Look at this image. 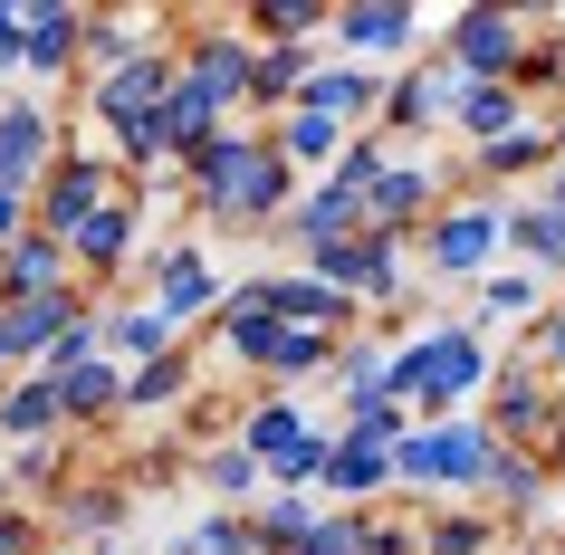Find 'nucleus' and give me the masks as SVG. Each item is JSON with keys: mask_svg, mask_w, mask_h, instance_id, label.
I'll list each match as a JSON object with an SVG mask.
<instances>
[{"mask_svg": "<svg viewBox=\"0 0 565 555\" xmlns=\"http://www.w3.org/2000/svg\"><path fill=\"white\" fill-rule=\"evenodd\" d=\"M546 489H556V479H546V469H536L527 450L489 440V460H479V489H470V498H479V517H489V526H508V517L527 526L536 508H546Z\"/></svg>", "mask_w": 565, "mask_h": 555, "instance_id": "19", "label": "nucleus"}, {"mask_svg": "<svg viewBox=\"0 0 565 555\" xmlns=\"http://www.w3.org/2000/svg\"><path fill=\"white\" fill-rule=\"evenodd\" d=\"M231 440L249 450V460H259V479H268V489H317V469H327V431H317V421H307V412L288 403V393L249 403Z\"/></svg>", "mask_w": 565, "mask_h": 555, "instance_id": "6", "label": "nucleus"}, {"mask_svg": "<svg viewBox=\"0 0 565 555\" xmlns=\"http://www.w3.org/2000/svg\"><path fill=\"white\" fill-rule=\"evenodd\" d=\"M135 249H145V192L125 182L116 202H106L87 231L67 239V278H87V288H116L125 268H135Z\"/></svg>", "mask_w": 565, "mask_h": 555, "instance_id": "14", "label": "nucleus"}, {"mask_svg": "<svg viewBox=\"0 0 565 555\" xmlns=\"http://www.w3.org/2000/svg\"><path fill=\"white\" fill-rule=\"evenodd\" d=\"M307 67H317V49H249V87H239V116H288L307 87Z\"/></svg>", "mask_w": 565, "mask_h": 555, "instance_id": "24", "label": "nucleus"}, {"mask_svg": "<svg viewBox=\"0 0 565 555\" xmlns=\"http://www.w3.org/2000/svg\"><path fill=\"white\" fill-rule=\"evenodd\" d=\"M173 182L202 202V221H221V231H278L288 202L307 192V182L288 173V153L268 145L259 125H221V135H202V145H182Z\"/></svg>", "mask_w": 565, "mask_h": 555, "instance_id": "1", "label": "nucleus"}, {"mask_svg": "<svg viewBox=\"0 0 565 555\" xmlns=\"http://www.w3.org/2000/svg\"><path fill=\"white\" fill-rule=\"evenodd\" d=\"M192 479H202V498H211V508H231V517H249V508H259V498H268L259 460H249L239 440H211L202 460H192Z\"/></svg>", "mask_w": 565, "mask_h": 555, "instance_id": "27", "label": "nucleus"}, {"mask_svg": "<svg viewBox=\"0 0 565 555\" xmlns=\"http://www.w3.org/2000/svg\"><path fill=\"white\" fill-rule=\"evenodd\" d=\"M58 526H67V536H106V526H125V489H58Z\"/></svg>", "mask_w": 565, "mask_h": 555, "instance_id": "35", "label": "nucleus"}, {"mask_svg": "<svg viewBox=\"0 0 565 555\" xmlns=\"http://www.w3.org/2000/svg\"><path fill=\"white\" fill-rule=\"evenodd\" d=\"M39 546H49V526L20 517V508H0V555H39Z\"/></svg>", "mask_w": 565, "mask_h": 555, "instance_id": "39", "label": "nucleus"}, {"mask_svg": "<svg viewBox=\"0 0 565 555\" xmlns=\"http://www.w3.org/2000/svg\"><path fill=\"white\" fill-rule=\"evenodd\" d=\"M192 393H202V354L192 345H173V354H153V364L125 374V412H173V403H192Z\"/></svg>", "mask_w": 565, "mask_h": 555, "instance_id": "29", "label": "nucleus"}, {"mask_svg": "<svg viewBox=\"0 0 565 555\" xmlns=\"http://www.w3.org/2000/svg\"><path fill=\"white\" fill-rule=\"evenodd\" d=\"M556 421H565V393L536 374V364H499V374H489V412H479V431H489V440H508V450H527V460H536Z\"/></svg>", "mask_w": 565, "mask_h": 555, "instance_id": "11", "label": "nucleus"}, {"mask_svg": "<svg viewBox=\"0 0 565 555\" xmlns=\"http://www.w3.org/2000/svg\"><path fill=\"white\" fill-rule=\"evenodd\" d=\"M0 383H10V345H0Z\"/></svg>", "mask_w": 565, "mask_h": 555, "instance_id": "43", "label": "nucleus"}, {"mask_svg": "<svg viewBox=\"0 0 565 555\" xmlns=\"http://www.w3.org/2000/svg\"><path fill=\"white\" fill-rule=\"evenodd\" d=\"M499 249H518L527 278H556V268H565V221L546 202H508L499 211Z\"/></svg>", "mask_w": 565, "mask_h": 555, "instance_id": "26", "label": "nucleus"}, {"mask_svg": "<svg viewBox=\"0 0 565 555\" xmlns=\"http://www.w3.org/2000/svg\"><path fill=\"white\" fill-rule=\"evenodd\" d=\"M20 231H30V202H20V192H0V249H10Z\"/></svg>", "mask_w": 565, "mask_h": 555, "instance_id": "41", "label": "nucleus"}, {"mask_svg": "<svg viewBox=\"0 0 565 555\" xmlns=\"http://www.w3.org/2000/svg\"><path fill=\"white\" fill-rule=\"evenodd\" d=\"M58 145H67L58 116H49L39 96H10V106H0V192H20V202H30L39 173L58 163Z\"/></svg>", "mask_w": 565, "mask_h": 555, "instance_id": "15", "label": "nucleus"}, {"mask_svg": "<svg viewBox=\"0 0 565 555\" xmlns=\"http://www.w3.org/2000/svg\"><path fill=\"white\" fill-rule=\"evenodd\" d=\"M20 49H30V30H20V0H0V77H20Z\"/></svg>", "mask_w": 565, "mask_h": 555, "instance_id": "40", "label": "nucleus"}, {"mask_svg": "<svg viewBox=\"0 0 565 555\" xmlns=\"http://www.w3.org/2000/svg\"><path fill=\"white\" fill-rule=\"evenodd\" d=\"M489 335H479L470 317H450V325H422V335H403V345L384 354V393L413 421H450V412H470L479 393H489Z\"/></svg>", "mask_w": 565, "mask_h": 555, "instance_id": "2", "label": "nucleus"}, {"mask_svg": "<svg viewBox=\"0 0 565 555\" xmlns=\"http://www.w3.org/2000/svg\"><path fill=\"white\" fill-rule=\"evenodd\" d=\"M345 431H364V440H384V450H393V440L413 431V412L393 403V393H364V403H345Z\"/></svg>", "mask_w": 565, "mask_h": 555, "instance_id": "37", "label": "nucleus"}, {"mask_svg": "<svg viewBox=\"0 0 565 555\" xmlns=\"http://www.w3.org/2000/svg\"><path fill=\"white\" fill-rule=\"evenodd\" d=\"M499 211L508 202H489V192H450V202L413 231V268L431 288H479V278L499 268Z\"/></svg>", "mask_w": 565, "mask_h": 555, "instance_id": "4", "label": "nucleus"}, {"mask_svg": "<svg viewBox=\"0 0 565 555\" xmlns=\"http://www.w3.org/2000/svg\"><path fill=\"white\" fill-rule=\"evenodd\" d=\"M106 412H125V364H77V374H58V421H106Z\"/></svg>", "mask_w": 565, "mask_h": 555, "instance_id": "33", "label": "nucleus"}, {"mask_svg": "<svg viewBox=\"0 0 565 555\" xmlns=\"http://www.w3.org/2000/svg\"><path fill=\"white\" fill-rule=\"evenodd\" d=\"M536 20H518V10H441V30H431V58L450 67V77H470V87H489V77H518V58H527Z\"/></svg>", "mask_w": 565, "mask_h": 555, "instance_id": "8", "label": "nucleus"}, {"mask_svg": "<svg viewBox=\"0 0 565 555\" xmlns=\"http://www.w3.org/2000/svg\"><path fill=\"white\" fill-rule=\"evenodd\" d=\"M288 555H355V517H345V508H327V517L307 526V546H288Z\"/></svg>", "mask_w": 565, "mask_h": 555, "instance_id": "38", "label": "nucleus"}, {"mask_svg": "<svg viewBox=\"0 0 565 555\" xmlns=\"http://www.w3.org/2000/svg\"><path fill=\"white\" fill-rule=\"evenodd\" d=\"M450 96H460V77L422 49L413 67H393V77H384V116H374V135H384V145H431V135L450 125Z\"/></svg>", "mask_w": 565, "mask_h": 555, "instance_id": "12", "label": "nucleus"}, {"mask_svg": "<svg viewBox=\"0 0 565 555\" xmlns=\"http://www.w3.org/2000/svg\"><path fill=\"white\" fill-rule=\"evenodd\" d=\"M450 182H460V163H431V153H393L384 173H374V192H364V231H384V239H413L431 211L450 202Z\"/></svg>", "mask_w": 565, "mask_h": 555, "instance_id": "10", "label": "nucleus"}, {"mask_svg": "<svg viewBox=\"0 0 565 555\" xmlns=\"http://www.w3.org/2000/svg\"><path fill=\"white\" fill-rule=\"evenodd\" d=\"M49 297H77L67 249H58V239H39V231H20L10 249H0V307H49Z\"/></svg>", "mask_w": 565, "mask_h": 555, "instance_id": "21", "label": "nucleus"}, {"mask_svg": "<svg viewBox=\"0 0 565 555\" xmlns=\"http://www.w3.org/2000/svg\"><path fill=\"white\" fill-rule=\"evenodd\" d=\"M145 307L173 335H192V325H211L221 317V268H211V249H192V239H173L163 259L145 268Z\"/></svg>", "mask_w": 565, "mask_h": 555, "instance_id": "13", "label": "nucleus"}, {"mask_svg": "<svg viewBox=\"0 0 565 555\" xmlns=\"http://www.w3.org/2000/svg\"><path fill=\"white\" fill-rule=\"evenodd\" d=\"M39 555H67V546H39Z\"/></svg>", "mask_w": 565, "mask_h": 555, "instance_id": "45", "label": "nucleus"}, {"mask_svg": "<svg viewBox=\"0 0 565 555\" xmlns=\"http://www.w3.org/2000/svg\"><path fill=\"white\" fill-rule=\"evenodd\" d=\"M58 383L49 374H20V383H0V440L10 450H30V440H58Z\"/></svg>", "mask_w": 565, "mask_h": 555, "instance_id": "28", "label": "nucleus"}, {"mask_svg": "<svg viewBox=\"0 0 565 555\" xmlns=\"http://www.w3.org/2000/svg\"><path fill=\"white\" fill-rule=\"evenodd\" d=\"M327 517V508H317V498L307 489H268L259 508H249V546L259 555H288V546H307V526Z\"/></svg>", "mask_w": 565, "mask_h": 555, "instance_id": "32", "label": "nucleus"}, {"mask_svg": "<svg viewBox=\"0 0 565 555\" xmlns=\"http://www.w3.org/2000/svg\"><path fill=\"white\" fill-rule=\"evenodd\" d=\"M259 135H268V145H278V153H288V173H298V182H327V173H335V153L355 145L345 125L307 116V106H288V116H278V125H259Z\"/></svg>", "mask_w": 565, "mask_h": 555, "instance_id": "23", "label": "nucleus"}, {"mask_svg": "<svg viewBox=\"0 0 565 555\" xmlns=\"http://www.w3.org/2000/svg\"><path fill=\"white\" fill-rule=\"evenodd\" d=\"M211 335H221L249 374H268L278 393L335 364V335H307V325H278V317H231V307H221V317H211Z\"/></svg>", "mask_w": 565, "mask_h": 555, "instance_id": "9", "label": "nucleus"}, {"mask_svg": "<svg viewBox=\"0 0 565 555\" xmlns=\"http://www.w3.org/2000/svg\"><path fill=\"white\" fill-rule=\"evenodd\" d=\"M431 10H403V0H355V10H327V39L345 67H374V77H393V67H413L422 49H431Z\"/></svg>", "mask_w": 565, "mask_h": 555, "instance_id": "7", "label": "nucleus"}, {"mask_svg": "<svg viewBox=\"0 0 565 555\" xmlns=\"http://www.w3.org/2000/svg\"><path fill=\"white\" fill-rule=\"evenodd\" d=\"M307 116H327L345 125V135H374V116H384V77L374 67H345V58H317L307 67V87H298Z\"/></svg>", "mask_w": 565, "mask_h": 555, "instance_id": "17", "label": "nucleus"}, {"mask_svg": "<svg viewBox=\"0 0 565 555\" xmlns=\"http://www.w3.org/2000/svg\"><path fill=\"white\" fill-rule=\"evenodd\" d=\"M163 555H259V546H249V517H231V508H202V517L182 526Z\"/></svg>", "mask_w": 565, "mask_h": 555, "instance_id": "34", "label": "nucleus"}, {"mask_svg": "<svg viewBox=\"0 0 565 555\" xmlns=\"http://www.w3.org/2000/svg\"><path fill=\"white\" fill-rule=\"evenodd\" d=\"M546 135H556V163H565V125H546Z\"/></svg>", "mask_w": 565, "mask_h": 555, "instance_id": "42", "label": "nucleus"}, {"mask_svg": "<svg viewBox=\"0 0 565 555\" xmlns=\"http://www.w3.org/2000/svg\"><path fill=\"white\" fill-rule=\"evenodd\" d=\"M116 192H125V182H116V163H106L96 145H58V163H49V173H39V192H30V231L67 249V239L87 231Z\"/></svg>", "mask_w": 565, "mask_h": 555, "instance_id": "5", "label": "nucleus"}, {"mask_svg": "<svg viewBox=\"0 0 565 555\" xmlns=\"http://www.w3.org/2000/svg\"><path fill=\"white\" fill-rule=\"evenodd\" d=\"M518 364H536L546 383L565 374V297H546V317H536L527 335H518Z\"/></svg>", "mask_w": 565, "mask_h": 555, "instance_id": "36", "label": "nucleus"}, {"mask_svg": "<svg viewBox=\"0 0 565 555\" xmlns=\"http://www.w3.org/2000/svg\"><path fill=\"white\" fill-rule=\"evenodd\" d=\"M96 555H135V546H96Z\"/></svg>", "mask_w": 565, "mask_h": 555, "instance_id": "44", "label": "nucleus"}, {"mask_svg": "<svg viewBox=\"0 0 565 555\" xmlns=\"http://www.w3.org/2000/svg\"><path fill=\"white\" fill-rule=\"evenodd\" d=\"M460 173H470L479 192L499 202L508 182H546V173H556V135H546V116H527L518 135H499V145H479L470 163H460Z\"/></svg>", "mask_w": 565, "mask_h": 555, "instance_id": "20", "label": "nucleus"}, {"mask_svg": "<svg viewBox=\"0 0 565 555\" xmlns=\"http://www.w3.org/2000/svg\"><path fill=\"white\" fill-rule=\"evenodd\" d=\"M508 526H489L479 508H422L413 517V555H499Z\"/></svg>", "mask_w": 565, "mask_h": 555, "instance_id": "30", "label": "nucleus"}, {"mask_svg": "<svg viewBox=\"0 0 565 555\" xmlns=\"http://www.w3.org/2000/svg\"><path fill=\"white\" fill-rule=\"evenodd\" d=\"M278 231L298 239V259H317V249H335V239L364 231V202H355V192H335V182H307L298 202H288V221H278Z\"/></svg>", "mask_w": 565, "mask_h": 555, "instance_id": "22", "label": "nucleus"}, {"mask_svg": "<svg viewBox=\"0 0 565 555\" xmlns=\"http://www.w3.org/2000/svg\"><path fill=\"white\" fill-rule=\"evenodd\" d=\"M20 30H30V49H20V77H30V87L77 77V58H87V10H67V0H20Z\"/></svg>", "mask_w": 565, "mask_h": 555, "instance_id": "16", "label": "nucleus"}, {"mask_svg": "<svg viewBox=\"0 0 565 555\" xmlns=\"http://www.w3.org/2000/svg\"><path fill=\"white\" fill-rule=\"evenodd\" d=\"M479 460H489V431H479V412L413 421V431L393 440V498H413V508L470 498V489H479Z\"/></svg>", "mask_w": 565, "mask_h": 555, "instance_id": "3", "label": "nucleus"}, {"mask_svg": "<svg viewBox=\"0 0 565 555\" xmlns=\"http://www.w3.org/2000/svg\"><path fill=\"white\" fill-rule=\"evenodd\" d=\"M317 498H335V508H374V498H393V450H384V440H364V431H327Z\"/></svg>", "mask_w": 565, "mask_h": 555, "instance_id": "18", "label": "nucleus"}, {"mask_svg": "<svg viewBox=\"0 0 565 555\" xmlns=\"http://www.w3.org/2000/svg\"><path fill=\"white\" fill-rule=\"evenodd\" d=\"M518 125H527V96L508 87V77H489V87L460 77V96H450V135H470V153L499 145V135H518Z\"/></svg>", "mask_w": 565, "mask_h": 555, "instance_id": "25", "label": "nucleus"}, {"mask_svg": "<svg viewBox=\"0 0 565 555\" xmlns=\"http://www.w3.org/2000/svg\"><path fill=\"white\" fill-rule=\"evenodd\" d=\"M546 317V278H527V268H489V278H479V335H489V325H518V335H527V325Z\"/></svg>", "mask_w": 565, "mask_h": 555, "instance_id": "31", "label": "nucleus"}]
</instances>
